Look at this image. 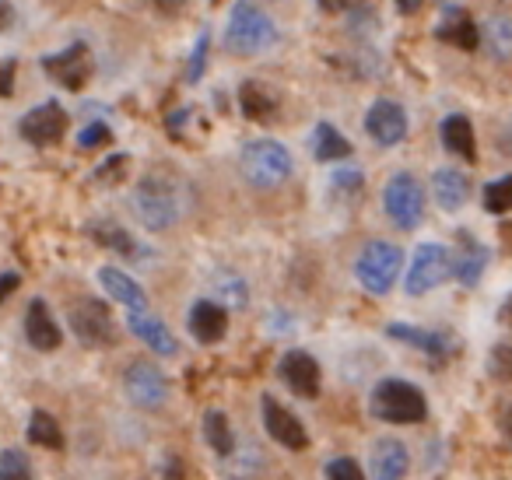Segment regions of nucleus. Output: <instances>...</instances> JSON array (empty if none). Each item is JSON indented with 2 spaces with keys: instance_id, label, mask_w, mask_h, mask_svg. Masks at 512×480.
<instances>
[{
  "instance_id": "nucleus-18",
  "label": "nucleus",
  "mask_w": 512,
  "mask_h": 480,
  "mask_svg": "<svg viewBox=\"0 0 512 480\" xmlns=\"http://www.w3.org/2000/svg\"><path fill=\"white\" fill-rule=\"evenodd\" d=\"M127 326H130V333H134L137 340H144L155 354H176L179 351L172 330L158 316H151V312H130Z\"/></svg>"
},
{
  "instance_id": "nucleus-14",
  "label": "nucleus",
  "mask_w": 512,
  "mask_h": 480,
  "mask_svg": "<svg viewBox=\"0 0 512 480\" xmlns=\"http://www.w3.org/2000/svg\"><path fill=\"white\" fill-rule=\"evenodd\" d=\"M278 375L295 396L302 400H313L320 396V365L309 351H288L285 358L278 361Z\"/></svg>"
},
{
  "instance_id": "nucleus-35",
  "label": "nucleus",
  "mask_w": 512,
  "mask_h": 480,
  "mask_svg": "<svg viewBox=\"0 0 512 480\" xmlns=\"http://www.w3.org/2000/svg\"><path fill=\"white\" fill-rule=\"evenodd\" d=\"M109 137H113V134H109L106 123H88V127L78 134V148H85V151L88 148H102V144H106Z\"/></svg>"
},
{
  "instance_id": "nucleus-7",
  "label": "nucleus",
  "mask_w": 512,
  "mask_h": 480,
  "mask_svg": "<svg viewBox=\"0 0 512 480\" xmlns=\"http://www.w3.org/2000/svg\"><path fill=\"white\" fill-rule=\"evenodd\" d=\"M449 277V253L442 242H421L414 249L411 270L404 277L407 295H428L432 288H439L442 281Z\"/></svg>"
},
{
  "instance_id": "nucleus-17",
  "label": "nucleus",
  "mask_w": 512,
  "mask_h": 480,
  "mask_svg": "<svg viewBox=\"0 0 512 480\" xmlns=\"http://www.w3.org/2000/svg\"><path fill=\"white\" fill-rule=\"evenodd\" d=\"M190 333L200 344H218L228 333V312L218 302H211V298H200L190 309Z\"/></svg>"
},
{
  "instance_id": "nucleus-29",
  "label": "nucleus",
  "mask_w": 512,
  "mask_h": 480,
  "mask_svg": "<svg viewBox=\"0 0 512 480\" xmlns=\"http://www.w3.org/2000/svg\"><path fill=\"white\" fill-rule=\"evenodd\" d=\"M92 239L99 242V246H106V249H116V253H123V256L137 253L134 239H130L120 225H113V221H99V225H92Z\"/></svg>"
},
{
  "instance_id": "nucleus-1",
  "label": "nucleus",
  "mask_w": 512,
  "mask_h": 480,
  "mask_svg": "<svg viewBox=\"0 0 512 480\" xmlns=\"http://www.w3.org/2000/svg\"><path fill=\"white\" fill-rule=\"evenodd\" d=\"M186 190L172 172H148V176L137 183L134 190V214L141 218L144 228L151 232H165L183 218L186 204H183Z\"/></svg>"
},
{
  "instance_id": "nucleus-43",
  "label": "nucleus",
  "mask_w": 512,
  "mask_h": 480,
  "mask_svg": "<svg viewBox=\"0 0 512 480\" xmlns=\"http://www.w3.org/2000/svg\"><path fill=\"white\" fill-rule=\"evenodd\" d=\"M502 435H505V442L512 445V403L505 407V414H502Z\"/></svg>"
},
{
  "instance_id": "nucleus-24",
  "label": "nucleus",
  "mask_w": 512,
  "mask_h": 480,
  "mask_svg": "<svg viewBox=\"0 0 512 480\" xmlns=\"http://www.w3.org/2000/svg\"><path fill=\"white\" fill-rule=\"evenodd\" d=\"M435 36L442 39V43H449V46H456V50H463V53H474L477 46H481V29H477L474 22H470L467 15H453V18H446V22L435 29Z\"/></svg>"
},
{
  "instance_id": "nucleus-9",
  "label": "nucleus",
  "mask_w": 512,
  "mask_h": 480,
  "mask_svg": "<svg viewBox=\"0 0 512 480\" xmlns=\"http://www.w3.org/2000/svg\"><path fill=\"white\" fill-rule=\"evenodd\" d=\"M123 389L127 396L144 410H155L169 400V379L162 375V368L151 365V361H134V365L123 372Z\"/></svg>"
},
{
  "instance_id": "nucleus-8",
  "label": "nucleus",
  "mask_w": 512,
  "mask_h": 480,
  "mask_svg": "<svg viewBox=\"0 0 512 480\" xmlns=\"http://www.w3.org/2000/svg\"><path fill=\"white\" fill-rule=\"evenodd\" d=\"M71 330L88 347L116 344V323L109 316V305L95 302V298H81V302L71 305Z\"/></svg>"
},
{
  "instance_id": "nucleus-42",
  "label": "nucleus",
  "mask_w": 512,
  "mask_h": 480,
  "mask_svg": "<svg viewBox=\"0 0 512 480\" xmlns=\"http://www.w3.org/2000/svg\"><path fill=\"white\" fill-rule=\"evenodd\" d=\"M11 22H15V8H11L8 0H0V32H8Z\"/></svg>"
},
{
  "instance_id": "nucleus-33",
  "label": "nucleus",
  "mask_w": 512,
  "mask_h": 480,
  "mask_svg": "<svg viewBox=\"0 0 512 480\" xmlns=\"http://www.w3.org/2000/svg\"><path fill=\"white\" fill-rule=\"evenodd\" d=\"M127 165H130L127 155H113L106 165H99V172H95V183H109V186L123 183V176H127Z\"/></svg>"
},
{
  "instance_id": "nucleus-41",
  "label": "nucleus",
  "mask_w": 512,
  "mask_h": 480,
  "mask_svg": "<svg viewBox=\"0 0 512 480\" xmlns=\"http://www.w3.org/2000/svg\"><path fill=\"white\" fill-rule=\"evenodd\" d=\"M334 186H355V190H358V186H362V176H358L355 169H351V172H337Z\"/></svg>"
},
{
  "instance_id": "nucleus-38",
  "label": "nucleus",
  "mask_w": 512,
  "mask_h": 480,
  "mask_svg": "<svg viewBox=\"0 0 512 480\" xmlns=\"http://www.w3.org/2000/svg\"><path fill=\"white\" fill-rule=\"evenodd\" d=\"M11 92H15V64L0 60V99H8Z\"/></svg>"
},
{
  "instance_id": "nucleus-3",
  "label": "nucleus",
  "mask_w": 512,
  "mask_h": 480,
  "mask_svg": "<svg viewBox=\"0 0 512 480\" xmlns=\"http://www.w3.org/2000/svg\"><path fill=\"white\" fill-rule=\"evenodd\" d=\"M242 176L256 190H278L292 176V151L281 141H271V137L249 141L242 148Z\"/></svg>"
},
{
  "instance_id": "nucleus-20",
  "label": "nucleus",
  "mask_w": 512,
  "mask_h": 480,
  "mask_svg": "<svg viewBox=\"0 0 512 480\" xmlns=\"http://www.w3.org/2000/svg\"><path fill=\"white\" fill-rule=\"evenodd\" d=\"M99 281H102V288L109 291L113 302H123L130 312H148V295H144V288L130 274H123V270H116V267H102Z\"/></svg>"
},
{
  "instance_id": "nucleus-16",
  "label": "nucleus",
  "mask_w": 512,
  "mask_h": 480,
  "mask_svg": "<svg viewBox=\"0 0 512 480\" xmlns=\"http://www.w3.org/2000/svg\"><path fill=\"white\" fill-rule=\"evenodd\" d=\"M25 337H29V344L36 347V351H57L60 340H64V333H60L57 319L46 309L43 298H36V302L29 305V312H25Z\"/></svg>"
},
{
  "instance_id": "nucleus-6",
  "label": "nucleus",
  "mask_w": 512,
  "mask_h": 480,
  "mask_svg": "<svg viewBox=\"0 0 512 480\" xmlns=\"http://www.w3.org/2000/svg\"><path fill=\"white\" fill-rule=\"evenodd\" d=\"M383 204H386L390 221L397 228H404V232L418 228L421 218H425V190H421V183L411 172H397V176L386 183Z\"/></svg>"
},
{
  "instance_id": "nucleus-25",
  "label": "nucleus",
  "mask_w": 512,
  "mask_h": 480,
  "mask_svg": "<svg viewBox=\"0 0 512 480\" xmlns=\"http://www.w3.org/2000/svg\"><path fill=\"white\" fill-rule=\"evenodd\" d=\"M313 155L316 162H344V158L351 155V144L348 137H341V130L334 127V123H320V127L313 130Z\"/></svg>"
},
{
  "instance_id": "nucleus-15",
  "label": "nucleus",
  "mask_w": 512,
  "mask_h": 480,
  "mask_svg": "<svg viewBox=\"0 0 512 480\" xmlns=\"http://www.w3.org/2000/svg\"><path fill=\"white\" fill-rule=\"evenodd\" d=\"M407 466H411V456H407L404 442L397 438H379L369 452V470L376 480H404Z\"/></svg>"
},
{
  "instance_id": "nucleus-10",
  "label": "nucleus",
  "mask_w": 512,
  "mask_h": 480,
  "mask_svg": "<svg viewBox=\"0 0 512 480\" xmlns=\"http://www.w3.org/2000/svg\"><path fill=\"white\" fill-rule=\"evenodd\" d=\"M365 134L383 148H393L407 137V113L393 99H376L365 113Z\"/></svg>"
},
{
  "instance_id": "nucleus-12",
  "label": "nucleus",
  "mask_w": 512,
  "mask_h": 480,
  "mask_svg": "<svg viewBox=\"0 0 512 480\" xmlns=\"http://www.w3.org/2000/svg\"><path fill=\"white\" fill-rule=\"evenodd\" d=\"M43 71L64 88H71V92H81L88 85V78H92V53H88V46L74 43L64 53H57V57H46Z\"/></svg>"
},
{
  "instance_id": "nucleus-32",
  "label": "nucleus",
  "mask_w": 512,
  "mask_h": 480,
  "mask_svg": "<svg viewBox=\"0 0 512 480\" xmlns=\"http://www.w3.org/2000/svg\"><path fill=\"white\" fill-rule=\"evenodd\" d=\"M0 480H32V466L25 459V452L18 449L0 452Z\"/></svg>"
},
{
  "instance_id": "nucleus-45",
  "label": "nucleus",
  "mask_w": 512,
  "mask_h": 480,
  "mask_svg": "<svg viewBox=\"0 0 512 480\" xmlns=\"http://www.w3.org/2000/svg\"><path fill=\"white\" fill-rule=\"evenodd\" d=\"M502 148H505V155H512V120L505 123V130H502Z\"/></svg>"
},
{
  "instance_id": "nucleus-26",
  "label": "nucleus",
  "mask_w": 512,
  "mask_h": 480,
  "mask_svg": "<svg viewBox=\"0 0 512 480\" xmlns=\"http://www.w3.org/2000/svg\"><path fill=\"white\" fill-rule=\"evenodd\" d=\"M204 438L218 456H228L235 449V435H232V424L221 410H207L204 414Z\"/></svg>"
},
{
  "instance_id": "nucleus-11",
  "label": "nucleus",
  "mask_w": 512,
  "mask_h": 480,
  "mask_svg": "<svg viewBox=\"0 0 512 480\" xmlns=\"http://www.w3.org/2000/svg\"><path fill=\"white\" fill-rule=\"evenodd\" d=\"M18 130H22V137L29 144L50 148V144H57L60 137L67 134V113L57 106V102H43V106L29 109V113L22 116Z\"/></svg>"
},
{
  "instance_id": "nucleus-44",
  "label": "nucleus",
  "mask_w": 512,
  "mask_h": 480,
  "mask_svg": "<svg viewBox=\"0 0 512 480\" xmlns=\"http://www.w3.org/2000/svg\"><path fill=\"white\" fill-rule=\"evenodd\" d=\"M421 4H425V0H397V8L404 11V15H418Z\"/></svg>"
},
{
  "instance_id": "nucleus-36",
  "label": "nucleus",
  "mask_w": 512,
  "mask_h": 480,
  "mask_svg": "<svg viewBox=\"0 0 512 480\" xmlns=\"http://www.w3.org/2000/svg\"><path fill=\"white\" fill-rule=\"evenodd\" d=\"M491 372L502 375V379H512V347H495V358H491Z\"/></svg>"
},
{
  "instance_id": "nucleus-39",
  "label": "nucleus",
  "mask_w": 512,
  "mask_h": 480,
  "mask_svg": "<svg viewBox=\"0 0 512 480\" xmlns=\"http://www.w3.org/2000/svg\"><path fill=\"white\" fill-rule=\"evenodd\" d=\"M320 4V11H327V15H344V11L358 8L362 0H316Z\"/></svg>"
},
{
  "instance_id": "nucleus-31",
  "label": "nucleus",
  "mask_w": 512,
  "mask_h": 480,
  "mask_svg": "<svg viewBox=\"0 0 512 480\" xmlns=\"http://www.w3.org/2000/svg\"><path fill=\"white\" fill-rule=\"evenodd\" d=\"M484 211H491V214L512 211V176H502L484 186Z\"/></svg>"
},
{
  "instance_id": "nucleus-37",
  "label": "nucleus",
  "mask_w": 512,
  "mask_h": 480,
  "mask_svg": "<svg viewBox=\"0 0 512 480\" xmlns=\"http://www.w3.org/2000/svg\"><path fill=\"white\" fill-rule=\"evenodd\" d=\"M204 60H207V36H200L197 39V50H193V64H190V85H197L200 81V74H204Z\"/></svg>"
},
{
  "instance_id": "nucleus-23",
  "label": "nucleus",
  "mask_w": 512,
  "mask_h": 480,
  "mask_svg": "<svg viewBox=\"0 0 512 480\" xmlns=\"http://www.w3.org/2000/svg\"><path fill=\"white\" fill-rule=\"evenodd\" d=\"M442 144L449 155H456L460 162H477V144H474V127L467 116L453 113L442 120Z\"/></svg>"
},
{
  "instance_id": "nucleus-22",
  "label": "nucleus",
  "mask_w": 512,
  "mask_h": 480,
  "mask_svg": "<svg viewBox=\"0 0 512 480\" xmlns=\"http://www.w3.org/2000/svg\"><path fill=\"white\" fill-rule=\"evenodd\" d=\"M488 267V249L474 239L470 232H460V253H456V281L463 288H474Z\"/></svg>"
},
{
  "instance_id": "nucleus-4",
  "label": "nucleus",
  "mask_w": 512,
  "mask_h": 480,
  "mask_svg": "<svg viewBox=\"0 0 512 480\" xmlns=\"http://www.w3.org/2000/svg\"><path fill=\"white\" fill-rule=\"evenodd\" d=\"M225 43L228 50L242 53V57H253V53L278 43V25L256 8L253 0H235L232 15H228Z\"/></svg>"
},
{
  "instance_id": "nucleus-13",
  "label": "nucleus",
  "mask_w": 512,
  "mask_h": 480,
  "mask_svg": "<svg viewBox=\"0 0 512 480\" xmlns=\"http://www.w3.org/2000/svg\"><path fill=\"white\" fill-rule=\"evenodd\" d=\"M260 414H264L267 435H271L278 445H285V449H292V452H302L309 445V435H306V428H302V421L292 414V410L281 407L274 396H264V400H260Z\"/></svg>"
},
{
  "instance_id": "nucleus-19",
  "label": "nucleus",
  "mask_w": 512,
  "mask_h": 480,
  "mask_svg": "<svg viewBox=\"0 0 512 480\" xmlns=\"http://www.w3.org/2000/svg\"><path fill=\"white\" fill-rule=\"evenodd\" d=\"M386 333H390L393 340H404V344L425 351L428 358H446V354L453 351V340L439 330H421V326H411V323H390Z\"/></svg>"
},
{
  "instance_id": "nucleus-27",
  "label": "nucleus",
  "mask_w": 512,
  "mask_h": 480,
  "mask_svg": "<svg viewBox=\"0 0 512 480\" xmlns=\"http://www.w3.org/2000/svg\"><path fill=\"white\" fill-rule=\"evenodd\" d=\"M239 106H242V113H246L249 120H271V116H274L271 95H267L260 85H253V81H246V85L239 88Z\"/></svg>"
},
{
  "instance_id": "nucleus-21",
  "label": "nucleus",
  "mask_w": 512,
  "mask_h": 480,
  "mask_svg": "<svg viewBox=\"0 0 512 480\" xmlns=\"http://www.w3.org/2000/svg\"><path fill=\"white\" fill-rule=\"evenodd\" d=\"M432 197L439 200L442 211H460L470 200V179L460 169H439L432 176Z\"/></svg>"
},
{
  "instance_id": "nucleus-34",
  "label": "nucleus",
  "mask_w": 512,
  "mask_h": 480,
  "mask_svg": "<svg viewBox=\"0 0 512 480\" xmlns=\"http://www.w3.org/2000/svg\"><path fill=\"white\" fill-rule=\"evenodd\" d=\"M327 477L330 480H365V473L351 456H337L327 463Z\"/></svg>"
},
{
  "instance_id": "nucleus-2",
  "label": "nucleus",
  "mask_w": 512,
  "mask_h": 480,
  "mask_svg": "<svg viewBox=\"0 0 512 480\" xmlns=\"http://www.w3.org/2000/svg\"><path fill=\"white\" fill-rule=\"evenodd\" d=\"M369 410L372 417H379L386 424H421L428 417L425 393L407 379L376 382V389L369 396Z\"/></svg>"
},
{
  "instance_id": "nucleus-30",
  "label": "nucleus",
  "mask_w": 512,
  "mask_h": 480,
  "mask_svg": "<svg viewBox=\"0 0 512 480\" xmlns=\"http://www.w3.org/2000/svg\"><path fill=\"white\" fill-rule=\"evenodd\" d=\"M484 39H488V50H491V57H495V60H509L512 57V22H509V18H491Z\"/></svg>"
},
{
  "instance_id": "nucleus-28",
  "label": "nucleus",
  "mask_w": 512,
  "mask_h": 480,
  "mask_svg": "<svg viewBox=\"0 0 512 480\" xmlns=\"http://www.w3.org/2000/svg\"><path fill=\"white\" fill-rule=\"evenodd\" d=\"M29 438L36 445H43V449H60V445H64V431H60V424L53 421V414H46V410H36V414H32Z\"/></svg>"
},
{
  "instance_id": "nucleus-40",
  "label": "nucleus",
  "mask_w": 512,
  "mask_h": 480,
  "mask_svg": "<svg viewBox=\"0 0 512 480\" xmlns=\"http://www.w3.org/2000/svg\"><path fill=\"white\" fill-rule=\"evenodd\" d=\"M18 284H22V277H18V274H0V305H4L11 295H15Z\"/></svg>"
},
{
  "instance_id": "nucleus-5",
  "label": "nucleus",
  "mask_w": 512,
  "mask_h": 480,
  "mask_svg": "<svg viewBox=\"0 0 512 480\" xmlns=\"http://www.w3.org/2000/svg\"><path fill=\"white\" fill-rule=\"evenodd\" d=\"M404 267V253L390 242H369L362 249L355 263V274H358V284H362L369 295H386V291L397 284V274Z\"/></svg>"
}]
</instances>
